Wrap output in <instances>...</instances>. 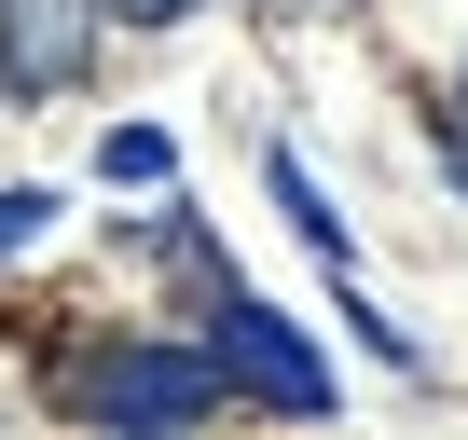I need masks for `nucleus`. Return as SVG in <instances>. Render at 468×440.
Instances as JSON below:
<instances>
[{
    "label": "nucleus",
    "instance_id": "7ed1b4c3",
    "mask_svg": "<svg viewBox=\"0 0 468 440\" xmlns=\"http://www.w3.org/2000/svg\"><path fill=\"white\" fill-rule=\"evenodd\" d=\"M97 69V0H0V83L15 97H69Z\"/></svg>",
    "mask_w": 468,
    "mask_h": 440
},
{
    "label": "nucleus",
    "instance_id": "0eeeda50",
    "mask_svg": "<svg viewBox=\"0 0 468 440\" xmlns=\"http://www.w3.org/2000/svg\"><path fill=\"white\" fill-rule=\"evenodd\" d=\"M97 15H124V28H179L193 0H97Z\"/></svg>",
    "mask_w": 468,
    "mask_h": 440
},
{
    "label": "nucleus",
    "instance_id": "f257e3e1",
    "mask_svg": "<svg viewBox=\"0 0 468 440\" xmlns=\"http://www.w3.org/2000/svg\"><path fill=\"white\" fill-rule=\"evenodd\" d=\"M56 399H69L97 440H179V426H207L234 385H220V358H207V344H165V330H111V344H83V358L56 372Z\"/></svg>",
    "mask_w": 468,
    "mask_h": 440
},
{
    "label": "nucleus",
    "instance_id": "39448f33",
    "mask_svg": "<svg viewBox=\"0 0 468 440\" xmlns=\"http://www.w3.org/2000/svg\"><path fill=\"white\" fill-rule=\"evenodd\" d=\"M97 165H111L124 193H152V179H165L179 152H165V124H111V138H97Z\"/></svg>",
    "mask_w": 468,
    "mask_h": 440
},
{
    "label": "nucleus",
    "instance_id": "423d86ee",
    "mask_svg": "<svg viewBox=\"0 0 468 440\" xmlns=\"http://www.w3.org/2000/svg\"><path fill=\"white\" fill-rule=\"evenodd\" d=\"M42 220H56V193H28V179H15V193H0V262H15V248L42 235Z\"/></svg>",
    "mask_w": 468,
    "mask_h": 440
},
{
    "label": "nucleus",
    "instance_id": "f03ea898",
    "mask_svg": "<svg viewBox=\"0 0 468 440\" xmlns=\"http://www.w3.org/2000/svg\"><path fill=\"white\" fill-rule=\"evenodd\" d=\"M179 262H193V289H207V358H220V385H249L262 413H303V426H317V413H331V358H317L276 303L234 289L207 235H179Z\"/></svg>",
    "mask_w": 468,
    "mask_h": 440
},
{
    "label": "nucleus",
    "instance_id": "20e7f679",
    "mask_svg": "<svg viewBox=\"0 0 468 440\" xmlns=\"http://www.w3.org/2000/svg\"><path fill=\"white\" fill-rule=\"evenodd\" d=\"M262 179H276V206H290V235H303V248H331V262H345V220H331V193H317V179H303V152H262Z\"/></svg>",
    "mask_w": 468,
    "mask_h": 440
}]
</instances>
